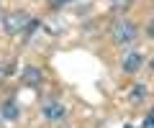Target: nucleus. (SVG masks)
<instances>
[{"label": "nucleus", "mask_w": 154, "mask_h": 128, "mask_svg": "<svg viewBox=\"0 0 154 128\" xmlns=\"http://www.w3.org/2000/svg\"><path fill=\"white\" fill-rule=\"evenodd\" d=\"M28 13L23 10H13V13H5V16L0 18V28L5 31V34H18V31H23V28L28 26Z\"/></svg>", "instance_id": "f257e3e1"}, {"label": "nucleus", "mask_w": 154, "mask_h": 128, "mask_svg": "<svg viewBox=\"0 0 154 128\" xmlns=\"http://www.w3.org/2000/svg\"><path fill=\"white\" fill-rule=\"evenodd\" d=\"M134 39H136V26L131 21H118L113 26V41L118 46H128Z\"/></svg>", "instance_id": "f03ea898"}, {"label": "nucleus", "mask_w": 154, "mask_h": 128, "mask_svg": "<svg viewBox=\"0 0 154 128\" xmlns=\"http://www.w3.org/2000/svg\"><path fill=\"white\" fill-rule=\"evenodd\" d=\"M41 115L46 118V121H62V118L67 115V105L59 100H46L44 108H41Z\"/></svg>", "instance_id": "7ed1b4c3"}, {"label": "nucleus", "mask_w": 154, "mask_h": 128, "mask_svg": "<svg viewBox=\"0 0 154 128\" xmlns=\"http://www.w3.org/2000/svg\"><path fill=\"white\" fill-rule=\"evenodd\" d=\"M141 64H144V56L139 54V51H128V54H123V59H121V69H123L126 74L139 72Z\"/></svg>", "instance_id": "20e7f679"}, {"label": "nucleus", "mask_w": 154, "mask_h": 128, "mask_svg": "<svg viewBox=\"0 0 154 128\" xmlns=\"http://www.w3.org/2000/svg\"><path fill=\"white\" fill-rule=\"evenodd\" d=\"M0 115H3V121H18L21 110H18L16 100H8V103H3V108H0Z\"/></svg>", "instance_id": "39448f33"}, {"label": "nucleus", "mask_w": 154, "mask_h": 128, "mask_svg": "<svg viewBox=\"0 0 154 128\" xmlns=\"http://www.w3.org/2000/svg\"><path fill=\"white\" fill-rule=\"evenodd\" d=\"M23 82L38 85V82H41V72H38L36 67H26V69H23Z\"/></svg>", "instance_id": "423d86ee"}, {"label": "nucleus", "mask_w": 154, "mask_h": 128, "mask_svg": "<svg viewBox=\"0 0 154 128\" xmlns=\"http://www.w3.org/2000/svg\"><path fill=\"white\" fill-rule=\"evenodd\" d=\"M144 95H146V85H136V87L131 90V95H128V97H131V100H141Z\"/></svg>", "instance_id": "0eeeda50"}, {"label": "nucleus", "mask_w": 154, "mask_h": 128, "mask_svg": "<svg viewBox=\"0 0 154 128\" xmlns=\"http://www.w3.org/2000/svg\"><path fill=\"white\" fill-rule=\"evenodd\" d=\"M141 128H154V121H152V118H144V123H141Z\"/></svg>", "instance_id": "6e6552de"}, {"label": "nucleus", "mask_w": 154, "mask_h": 128, "mask_svg": "<svg viewBox=\"0 0 154 128\" xmlns=\"http://www.w3.org/2000/svg\"><path fill=\"white\" fill-rule=\"evenodd\" d=\"M149 36L154 39V23H149Z\"/></svg>", "instance_id": "1a4fd4ad"}, {"label": "nucleus", "mask_w": 154, "mask_h": 128, "mask_svg": "<svg viewBox=\"0 0 154 128\" xmlns=\"http://www.w3.org/2000/svg\"><path fill=\"white\" fill-rule=\"evenodd\" d=\"M149 118H152V121H154V105L149 108Z\"/></svg>", "instance_id": "9d476101"}, {"label": "nucleus", "mask_w": 154, "mask_h": 128, "mask_svg": "<svg viewBox=\"0 0 154 128\" xmlns=\"http://www.w3.org/2000/svg\"><path fill=\"white\" fill-rule=\"evenodd\" d=\"M149 67H152V72H154V59H152V64H149Z\"/></svg>", "instance_id": "9b49d317"}, {"label": "nucleus", "mask_w": 154, "mask_h": 128, "mask_svg": "<svg viewBox=\"0 0 154 128\" xmlns=\"http://www.w3.org/2000/svg\"><path fill=\"white\" fill-rule=\"evenodd\" d=\"M123 128H136V126H123Z\"/></svg>", "instance_id": "f8f14e48"}]
</instances>
